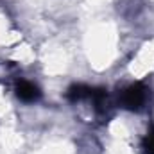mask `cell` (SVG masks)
I'll return each instance as SVG.
<instances>
[{"label":"cell","mask_w":154,"mask_h":154,"mask_svg":"<svg viewBox=\"0 0 154 154\" xmlns=\"http://www.w3.org/2000/svg\"><path fill=\"white\" fill-rule=\"evenodd\" d=\"M147 100V88L142 84H131L122 91V104L129 109H140Z\"/></svg>","instance_id":"1"},{"label":"cell","mask_w":154,"mask_h":154,"mask_svg":"<svg viewBox=\"0 0 154 154\" xmlns=\"http://www.w3.org/2000/svg\"><path fill=\"white\" fill-rule=\"evenodd\" d=\"M16 95L23 102H34V100L39 99V90L38 86H34L29 81H20L18 86H16Z\"/></svg>","instance_id":"2"},{"label":"cell","mask_w":154,"mask_h":154,"mask_svg":"<svg viewBox=\"0 0 154 154\" xmlns=\"http://www.w3.org/2000/svg\"><path fill=\"white\" fill-rule=\"evenodd\" d=\"M143 151L147 154H154V127L147 133V136L143 140Z\"/></svg>","instance_id":"3"}]
</instances>
